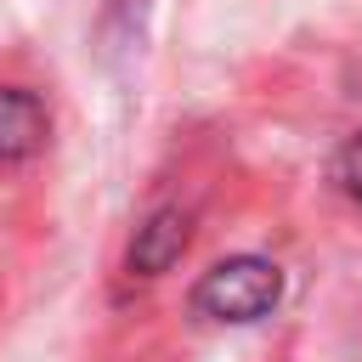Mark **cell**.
Wrapping results in <instances>:
<instances>
[{"instance_id":"6da1fadb","label":"cell","mask_w":362,"mask_h":362,"mask_svg":"<svg viewBox=\"0 0 362 362\" xmlns=\"http://www.w3.org/2000/svg\"><path fill=\"white\" fill-rule=\"evenodd\" d=\"M277 300H283V272L260 255L221 260L192 288V311L209 317V322H260Z\"/></svg>"},{"instance_id":"7a4b0ae2","label":"cell","mask_w":362,"mask_h":362,"mask_svg":"<svg viewBox=\"0 0 362 362\" xmlns=\"http://www.w3.org/2000/svg\"><path fill=\"white\" fill-rule=\"evenodd\" d=\"M181 249H187V215L181 209H153L130 238V272L158 277V272H170L181 260Z\"/></svg>"},{"instance_id":"3957f363","label":"cell","mask_w":362,"mask_h":362,"mask_svg":"<svg viewBox=\"0 0 362 362\" xmlns=\"http://www.w3.org/2000/svg\"><path fill=\"white\" fill-rule=\"evenodd\" d=\"M45 147V102L34 90L0 85V164L28 158Z\"/></svg>"},{"instance_id":"277c9868","label":"cell","mask_w":362,"mask_h":362,"mask_svg":"<svg viewBox=\"0 0 362 362\" xmlns=\"http://www.w3.org/2000/svg\"><path fill=\"white\" fill-rule=\"evenodd\" d=\"M334 181H339V192H345V198H356V204H362V136H351V141L334 153Z\"/></svg>"}]
</instances>
